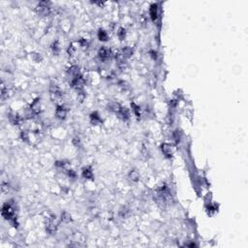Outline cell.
<instances>
[{"mask_svg": "<svg viewBox=\"0 0 248 248\" xmlns=\"http://www.w3.org/2000/svg\"><path fill=\"white\" fill-rule=\"evenodd\" d=\"M82 177L86 178V179H93L94 174L91 167H85L82 169Z\"/></svg>", "mask_w": 248, "mask_h": 248, "instance_id": "30bf717a", "label": "cell"}, {"mask_svg": "<svg viewBox=\"0 0 248 248\" xmlns=\"http://www.w3.org/2000/svg\"><path fill=\"white\" fill-rule=\"evenodd\" d=\"M73 144H74V145H76V147L80 145L81 144V139L79 137H75L74 139H73Z\"/></svg>", "mask_w": 248, "mask_h": 248, "instance_id": "d4e9b609", "label": "cell"}, {"mask_svg": "<svg viewBox=\"0 0 248 248\" xmlns=\"http://www.w3.org/2000/svg\"><path fill=\"white\" fill-rule=\"evenodd\" d=\"M51 49H52V51H54V54H59V51H60V46H59L58 41H54V43H52Z\"/></svg>", "mask_w": 248, "mask_h": 248, "instance_id": "ac0fdd59", "label": "cell"}, {"mask_svg": "<svg viewBox=\"0 0 248 248\" xmlns=\"http://www.w3.org/2000/svg\"><path fill=\"white\" fill-rule=\"evenodd\" d=\"M117 37L119 38V40H120V41L124 40L125 37H126V29L123 28V27L118 28V31H117Z\"/></svg>", "mask_w": 248, "mask_h": 248, "instance_id": "e0dca14e", "label": "cell"}, {"mask_svg": "<svg viewBox=\"0 0 248 248\" xmlns=\"http://www.w3.org/2000/svg\"><path fill=\"white\" fill-rule=\"evenodd\" d=\"M131 107H132V111H133L134 114L136 115L138 118H141L142 116V112H141V108L136 103H131Z\"/></svg>", "mask_w": 248, "mask_h": 248, "instance_id": "9a60e30c", "label": "cell"}, {"mask_svg": "<svg viewBox=\"0 0 248 248\" xmlns=\"http://www.w3.org/2000/svg\"><path fill=\"white\" fill-rule=\"evenodd\" d=\"M116 114L118 115V117L123 121H126L130 118V111H129L128 109L125 108V107H121L119 111H118Z\"/></svg>", "mask_w": 248, "mask_h": 248, "instance_id": "8992f818", "label": "cell"}, {"mask_svg": "<svg viewBox=\"0 0 248 248\" xmlns=\"http://www.w3.org/2000/svg\"><path fill=\"white\" fill-rule=\"evenodd\" d=\"M120 54H121L122 56H123L124 59H126L128 57H130V56L133 54V49H132L131 48H129V47H126V48L121 49Z\"/></svg>", "mask_w": 248, "mask_h": 248, "instance_id": "5bb4252c", "label": "cell"}, {"mask_svg": "<svg viewBox=\"0 0 248 248\" xmlns=\"http://www.w3.org/2000/svg\"><path fill=\"white\" fill-rule=\"evenodd\" d=\"M8 117H9L10 122H11L13 125H19L21 121V117L19 116L18 114H16V112H10Z\"/></svg>", "mask_w": 248, "mask_h": 248, "instance_id": "ba28073f", "label": "cell"}, {"mask_svg": "<svg viewBox=\"0 0 248 248\" xmlns=\"http://www.w3.org/2000/svg\"><path fill=\"white\" fill-rule=\"evenodd\" d=\"M75 51H76V49L73 47L72 45L69 46V48H68V54H69V55H73V54L75 52Z\"/></svg>", "mask_w": 248, "mask_h": 248, "instance_id": "484cf974", "label": "cell"}, {"mask_svg": "<svg viewBox=\"0 0 248 248\" xmlns=\"http://www.w3.org/2000/svg\"><path fill=\"white\" fill-rule=\"evenodd\" d=\"M173 138H174V140L176 141V143H179V142H180V139H181V134H180V132H179V131L174 132Z\"/></svg>", "mask_w": 248, "mask_h": 248, "instance_id": "44dd1931", "label": "cell"}, {"mask_svg": "<svg viewBox=\"0 0 248 248\" xmlns=\"http://www.w3.org/2000/svg\"><path fill=\"white\" fill-rule=\"evenodd\" d=\"M1 213L2 216L6 220H8L9 222L12 223L13 226L16 227V224H18L16 223V207L14 203H12V201L3 204Z\"/></svg>", "mask_w": 248, "mask_h": 248, "instance_id": "6da1fadb", "label": "cell"}, {"mask_svg": "<svg viewBox=\"0 0 248 248\" xmlns=\"http://www.w3.org/2000/svg\"><path fill=\"white\" fill-rule=\"evenodd\" d=\"M67 176L70 178H76L77 177V174L75 173V171L73 170H68L67 171Z\"/></svg>", "mask_w": 248, "mask_h": 248, "instance_id": "7402d4cb", "label": "cell"}, {"mask_svg": "<svg viewBox=\"0 0 248 248\" xmlns=\"http://www.w3.org/2000/svg\"><path fill=\"white\" fill-rule=\"evenodd\" d=\"M161 150L164 155L168 158H171L174 154V147L170 144H163L161 145Z\"/></svg>", "mask_w": 248, "mask_h": 248, "instance_id": "5b68a950", "label": "cell"}, {"mask_svg": "<svg viewBox=\"0 0 248 248\" xmlns=\"http://www.w3.org/2000/svg\"><path fill=\"white\" fill-rule=\"evenodd\" d=\"M61 220L65 223H68L71 221V215L67 212H63L61 214Z\"/></svg>", "mask_w": 248, "mask_h": 248, "instance_id": "ffe728a7", "label": "cell"}, {"mask_svg": "<svg viewBox=\"0 0 248 248\" xmlns=\"http://www.w3.org/2000/svg\"><path fill=\"white\" fill-rule=\"evenodd\" d=\"M21 136V139H22L24 141H27L28 139H29V134H28L27 131H22Z\"/></svg>", "mask_w": 248, "mask_h": 248, "instance_id": "603a6c76", "label": "cell"}, {"mask_svg": "<svg viewBox=\"0 0 248 248\" xmlns=\"http://www.w3.org/2000/svg\"><path fill=\"white\" fill-rule=\"evenodd\" d=\"M108 38H109L108 33L106 32L104 29H100V30L98 31V39L100 41L106 42V41H108Z\"/></svg>", "mask_w": 248, "mask_h": 248, "instance_id": "2e32d148", "label": "cell"}, {"mask_svg": "<svg viewBox=\"0 0 248 248\" xmlns=\"http://www.w3.org/2000/svg\"><path fill=\"white\" fill-rule=\"evenodd\" d=\"M118 85H119L120 88L124 89V90H126V89L129 87L128 84H127V82H125V81H119V82H118Z\"/></svg>", "mask_w": 248, "mask_h": 248, "instance_id": "cb8c5ba5", "label": "cell"}, {"mask_svg": "<svg viewBox=\"0 0 248 248\" xmlns=\"http://www.w3.org/2000/svg\"><path fill=\"white\" fill-rule=\"evenodd\" d=\"M90 122L92 125H99L102 123V119H101L100 115H99L96 111L92 112L90 114Z\"/></svg>", "mask_w": 248, "mask_h": 248, "instance_id": "7c38bea8", "label": "cell"}, {"mask_svg": "<svg viewBox=\"0 0 248 248\" xmlns=\"http://www.w3.org/2000/svg\"><path fill=\"white\" fill-rule=\"evenodd\" d=\"M149 15L152 21H155L158 18V6L157 4H152L149 9Z\"/></svg>", "mask_w": 248, "mask_h": 248, "instance_id": "8fae6325", "label": "cell"}, {"mask_svg": "<svg viewBox=\"0 0 248 248\" xmlns=\"http://www.w3.org/2000/svg\"><path fill=\"white\" fill-rule=\"evenodd\" d=\"M129 177H130L133 181H138V179H139V173H138V171L132 170L130 172V174H129Z\"/></svg>", "mask_w": 248, "mask_h": 248, "instance_id": "d6986e66", "label": "cell"}, {"mask_svg": "<svg viewBox=\"0 0 248 248\" xmlns=\"http://www.w3.org/2000/svg\"><path fill=\"white\" fill-rule=\"evenodd\" d=\"M56 229H57V225H56L54 219L52 218V219H49L47 224H46V230H47V232L49 234H54Z\"/></svg>", "mask_w": 248, "mask_h": 248, "instance_id": "52a82bcc", "label": "cell"}, {"mask_svg": "<svg viewBox=\"0 0 248 248\" xmlns=\"http://www.w3.org/2000/svg\"><path fill=\"white\" fill-rule=\"evenodd\" d=\"M51 96H54V98H60L62 96V91L61 89L58 87V85L55 84H52L51 85Z\"/></svg>", "mask_w": 248, "mask_h": 248, "instance_id": "9c48e42d", "label": "cell"}, {"mask_svg": "<svg viewBox=\"0 0 248 248\" xmlns=\"http://www.w3.org/2000/svg\"><path fill=\"white\" fill-rule=\"evenodd\" d=\"M111 51L110 49H108V48H101L100 49H99V51H98V56H99V58L101 59L102 61H107L109 60V59L111 58Z\"/></svg>", "mask_w": 248, "mask_h": 248, "instance_id": "3957f363", "label": "cell"}, {"mask_svg": "<svg viewBox=\"0 0 248 248\" xmlns=\"http://www.w3.org/2000/svg\"><path fill=\"white\" fill-rule=\"evenodd\" d=\"M36 12L38 15L41 16H48L51 13V7H49V3L46 1H42L36 6Z\"/></svg>", "mask_w": 248, "mask_h": 248, "instance_id": "7a4b0ae2", "label": "cell"}, {"mask_svg": "<svg viewBox=\"0 0 248 248\" xmlns=\"http://www.w3.org/2000/svg\"><path fill=\"white\" fill-rule=\"evenodd\" d=\"M55 166L56 167H59V168H64V166H65V163L63 161H57L55 163Z\"/></svg>", "mask_w": 248, "mask_h": 248, "instance_id": "4316f807", "label": "cell"}, {"mask_svg": "<svg viewBox=\"0 0 248 248\" xmlns=\"http://www.w3.org/2000/svg\"><path fill=\"white\" fill-rule=\"evenodd\" d=\"M120 109H121V106L118 103H116V102H111V103H109V105H108V110L114 112V114H117Z\"/></svg>", "mask_w": 248, "mask_h": 248, "instance_id": "4fadbf2b", "label": "cell"}, {"mask_svg": "<svg viewBox=\"0 0 248 248\" xmlns=\"http://www.w3.org/2000/svg\"><path fill=\"white\" fill-rule=\"evenodd\" d=\"M66 115H67V110H66V108L62 105H58L55 110V116L58 119L63 120L66 118Z\"/></svg>", "mask_w": 248, "mask_h": 248, "instance_id": "277c9868", "label": "cell"}]
</instances>
